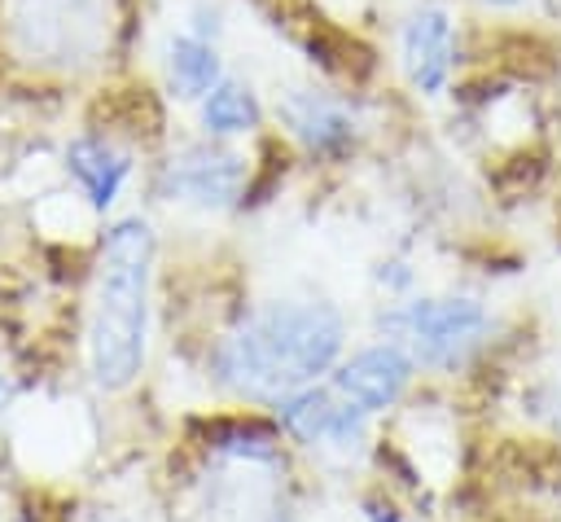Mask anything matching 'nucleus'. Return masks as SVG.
Segmentation results:
<instances>
[{
	"label": "nucleus",
	"mask_w": 561,
	"mask_h": 522,
	"mask_svg": "<svg viewBox=\"0 0 561 522\" xmlns=\"http://www.w3.org/2000/svg\"><path fill=\"white\" fill-rule=\"evenodd\" d=\"M342 316L329 303H267L215 351L219 377L250 399H285L333 368Z\"/></svg>",
	"instance_id": "1"
},
{
	"label": "nucleus",
	"mask_w": 561,
	"mask_h": 522,
	"mask_svg": "<svg viewBox=\"0 0 561 522\" xmlns=\"http://www.w3.org/2000/svg\"><path fill=\"white\" fill-rule=\"evenodd\" d=\"M482 4H491V9H513V4H522V0H482Z\"/></svg>",
	"instance_id": "13"
},
{
	"label": "nucleus",
	"mask_w": 561,
	"mask_h": 522,
	"mask_svg": "<svg viewBox=\"0 0 561 522\" xmlns=\"http://www.w3.org/2000/svg\"><path fill=\"white\" fill-rule=\"evenodd\" d=\"M408 377H412V360L399 351V347H368V351H359V355H351L337 373H333V395L342 399V404H351L355 412H381V408H390L399 395H403V386H408Z\"/></svg>",
	"instance_id": "5"
},
{
	"label": "nucleus",
	"mask_w": 561,
	"mask_h": 522,
	"mask_svg": "<svg viewBox=\"0 0 561 522\" xmlns=\"http://www.w3.org/2000/svg\"><path fill=\"white\" fill-rule=\"evenodd\" d=\"M359 417H364V412H355L351 404H342L333 390H302V395L294 390V395H285V404H280V421H285L298 439H307V443H316V439L346 443V439L355 434Z\"/></svg>",
	"instance_id": "8"
},
{
	"label": "nucleus",
	"mask_w": 561,
	"mask_h": 522,
	"mask_svg": "<svg viewBox=\"0 0 561 522\" xmlns=\"http://www.w3.org/2000/svg\"><path fill=\"white\" fill-rule=\"evenodd\" d=\"M394 329H403V338L412 342V351L430 364H447L456 360L469 342H478L486 316L473 298H425L403 307L399 316H390Z\"/></svg>",
	"instance_id": "4"
},
{
	"label": "nucleus",
	"mask_w": 561,
	"mask_h": 522,
	"mask_svg": "<svg viewBox=\"0 0 561 522\" xmlns=\"http://www.w3.org/2000/svg\"><path fill=\"white\" fill-rule=\"evenodd\" d=\"M4 44L35 66H88L114 31L110 0H4Z\"/></svg>",
	"instance_id": "3"
},
{
	"label": "nucleus",
	"mask_w": 561,
	"mask_h": 522,
	"mask_svg": "<svg viewBox=\"0 0 561 522\" xmlns=\"http://www.w3.org/2000/svg\"><path fill=\"white\" fill-rule=\"evenodd\" d=\"M451 57H456V35H451V18L443 9H421L408 18L403 26V70L412 79V88L421 92H443L447 75H451Z\"/></svg>",
	"instance_id": "6"
},
{
	"label": "nucleus",
	"mask_w": 561,
	"mask_h": 522,
	"mask_svg": "<svg viewBox=\"0 0 561 522\" xmlns=\"http://www.w3.org/2000/svg\"><path fill=\"white\" fill-rule=\"evenodd\" d=\"M167 75H171L175 97H206L219 83V57L210 44L193 35H175L167 44Z\"/></svg>",
	"instance_id": "11"
},
{
	"label": "nucleus",
	"mask_w": 561,
	"mask_h": 522,
	"mask_svg": "<svg viewBox=\"0 0 561 522\" xmlns=\"http://www.w3.org/2000/svg\"><path fill=\"white\" fill-rule=\"evenodd\" d=\"M66 167L83 184V193H88V202L96 211H105L118 197V184L127 180V158L110 140H101V136H79L66 149Z\"/></svg>",
	"instance_id": "10"
},
{
	"label": "nucleus",
	"mask_w": 561,
	"mask_h": 522,
	"mask_svg": "<svg viewBox=\"0 0 561 522\" xmlns=\"http://www.w3.org/2000/svg\"><path fill=\"white\" fill-rule=\"evenodd\" d=\"M149 272H153L149 224L118 219L101 246L96 303H92V373L105 390L131 386L145 364Z\"/></svg>",
	"instance_id": "2"
},
{
	"label": "nucleus",
	"mask_w": 561,
	"mask_h": 522,
	"mask_svg": "<svg viewBox=\"0 0 561 522\" xmlns=\"http://www.w3.org/2000/svg\"><path fill=\"white\" fill-rule=\"evenodd\" d=\"M276 522H285V518H276Z\"/></svg>",
	"instance_id": "15"
},
{
	"label": "nucleus",
	"mask_w": 561,
	"mask_h": 522,
	"mask_svg": "<svg viewBox=\"0 0 561 522\" xmlns=\"http://www.w3.org/2000/svg\"><path fill=\"white\" fill-rule=\"evenodd\" d=\"M4 399H9V386H4V382H0V404H4Z\"/></svg>",
	"instance_id": "14"
},
{
	"label": "nucleus",
	"mask_w": 561,
	"mask_h": 522,
	"mask_svg": "<svg viewBox=\"0 0 561 522\" xmlns=\"http://www.w3.org/2000/svg\"><path fill=\"white\" fill-rule=\"evenodd\" d=\"M202 123L206 132L215 136H232V132H250L259 123V101L245 83L228 79V83H215L202 101Z\"/></svg>",
	"instance_id": "12"
},
{
	"label": "nucleus",
	"mask_w": 561,
	"mask_h": 522,
	"mask_svg": "<svg viewBox=\"0 0 561 522\" xmlns=\"http://www.w3.org/2000/svg\"><path fill=\"white\" fill-rule=\"evenodd\" d=\"M241 158L228 154V149H210V145H193L175 158L171 167V193H180L184 202H197V206H228L237 193H241Z\"/></svg>",
	"instance_id": "7"
},
{
	"label": "nucleus",
	"mask_w": 561,
	"mask_h": 522,
	"mask_svg": "<svg viewBox=\"0 0 561 522\" xmlns=\"http://www.w3.org/2000/svg\"><path fill=\"white\" fill-rule=\"evenodd\" d=\"M280 114H285L289 132H294L311 154H337V149H346L351 136H355V132H351V118H346L333 101H324V97H316V92H294V97H285Z\"/></svg>",
	"instance_id": "9"
}]
</instances>
